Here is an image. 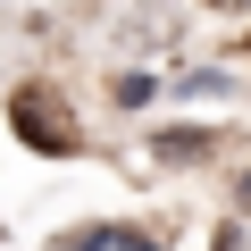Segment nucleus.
<instances>
[{
	"label": "nucleus",
	"mask_w": 251,
	"mask_h": 251,
	"mask_svg": "<svg viewBox=\"0 0 251 251\" xmlns=\"http://www.w3.org/2000/svg\"><path fill=\"white\" fill-rule=\"evenodd\" d=\"M9 126H17V143H34L42 159H59V151H75L84 134H75V117H67V100L50 92V84H25L17 92V109H9Z\"/></svg>",
	"instance_id": "nucleus-1"
},
{
	"label": "nucleus",
	"mask_w": 251,
	"mask_h": 251,
	"mask_svg": "<svg viewBox=\"0 0 251 251\" xmlns=\"http://www.w3.org/2000/svg\"><path fill=\"white\" fill-rule=\"evenodd\" d=\"M67 251H151V243H143L134 226H84V234H75Z\"/></svg>",
	"instance_id": "nucleus-2"
},
{
	"label": "nucleus",
	"mask_w": 251,
	"mask_h": 251,
	"mask_svg": "<svg viewBox=\"0 0 251 251\" xmlns=\"http://www.w3.org/2000/svg\"><path fill=\"white\" fill-rule=\"evenodd\" d=\"M243 201H251V176H243Z\"/></svg>",
	"instance_id": "nucleus-3"
}]
</instances>
